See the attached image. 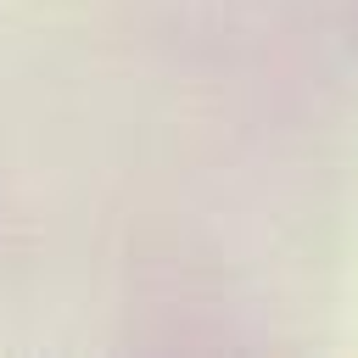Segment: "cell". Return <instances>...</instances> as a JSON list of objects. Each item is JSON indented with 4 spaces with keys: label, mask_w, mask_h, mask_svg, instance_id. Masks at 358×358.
<instances>
[]
</instances>
